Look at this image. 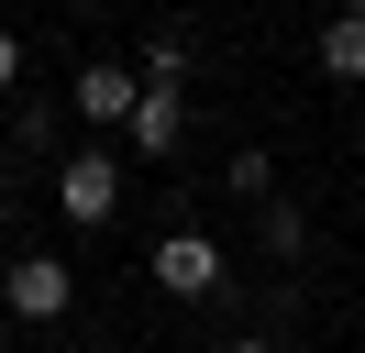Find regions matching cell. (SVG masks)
<instances>
[{
  "mask_svg": "<svg viewBox=\"0 0 365 353\" xmlns=\"http://www.w3.org/2000/svg\"><path fill=\"white\" fill-rule=\"evenodd\" d=\"M144 276H155V298L210 309V298H232V243H222V232H155Z\"/></svg>",
  "mask_w": 365,
  "mask_h": 353,
  "instance_id": "cell-1",
  "label": "cell"
},
{
  "mask_svg": "<svg viewBox=\"0 0 365 353\" xmlns=\"http://www.w3.org/2000/svg\"><path fill=\"white\" fill-rule=\"evenodd\" d=\"M67 309H78V265L67 254H34V243H23V254L0 265V320H11V331H56Z\"/></svg>",
  "mask_w": 365,
  "mask_h": 353,
  "instance_id": "cell-2",
  "label": "cell"
},
{
  "mask_svg": "<svg viewBox=\"0 0 365 353\" xmlns=\"http://www.w3.org/2000/svg\"><path fill=\"white\" fill-rule=\"evenodd\" d=\"M56 210H67L78 232H100V221L122 210V144H67L56 154Z\"/></svg>",
  "mask_w": 365,
  "mask_h": 353,
  "instance_id": "cell-3",
  "label": "cell"
},
{
  "mask_svg": "<svg viewBox=\"0 0 365 353\" xmlns=\"http://www.w3.org/2000/svg\"><path fill=\"white\" fill-rule=\"evenodd\" d=\"M133 100H144V78H133V66H122V56H89V66H78V78H67V110H78V122L100 132V144H111L122 122H133Z\"/></svg>",
  "mask_w": 365,
  "mask_h": 353,
  "instance_id": "cell-4",
  "label": "cell"
},
{
  "mask_svg": "<svg viewBox=\"0 0 365 353\" xmlns=\"http://www.w3.org/2000/svg\"><path fill=\"white\" fill-rule=\"evenodd\" d=\"M178 144H188V88H144L133 122H122V154H133V166H166Z\"/></svg>",
  "mask_w": 365,
  "mask_h": 353,
  "instance_id": "cell-5",
  "label": "cell"
},
{
  "mask_svg": "<svg viewBox=\"0 0 365 353\" xmlns=\"http://www.w3.org/2000/svg\"><path fill=\"white\" fill-rule=\"evenodd\" d=\"M188 66H200L188 22H155V33H144V56H133V78H144V88H188Z\"/></svg>",
  "mask_w": 365,
  "mask_h": 353,
  "instance_id": "cell-6",
  "label": "cell"
},
{
  "mask_svg": "<svg viewBox=\"0 0 365 353\" xmlns=\"http://www.w3.org/2000/svg\"><path fill=\"white\" fill-rule=\"evenodd\" d=\"M67 122H78V110H67V100H45V88H34V100L11 110V154H56V144H67Z\"/></svg>",
  "mask_w": 365,
  "mask_h": 353,
  "instance_id": "cell-7",
  "label": "cell"
},
{
  "mask_svg": "<svg viewBox=\"0 0 365 353\" xmlns=\"http://www.w3.org/2000/svg\"><path fill=\"white\" fill-rule=\"evenodd\" d=\"M255 243H266V254H277V265H299V254H310V210H299V199H288V188H277V199H266V210H255Z\"/></svg>",
  "mask_w": 365,
  "mask_h": 353,
  "instance_id": "cell-8",
  "label": "cell"
},
{
  "mask_svg": "<svg viewBox=\"0 0 365 353\" xmlns=\"http://www.w3.org/2000/svg\"><path fill=\"white\" fill-rule=\"evenodd\" d=\"M321 78L365 88V22H354V11H332V22H321Z\"/></svg>",
  "mask_w": 365,
  "mask_h": 353,
  "instance_id": "cell-9",
  "label": "cell"
},
{
  "mask_svg": "<svg viewBox=\"0 0 365 353\" xmlns=\"http://www.w3.org/2000/svg\"><path fill=\"white\" fill-rule=\"evenodd\" d=\"M222 188L244 199V210H266V199H277V154H266V144H232V154H222Z\"/></svg>",
  "mask_w": 365,
  "mask_h": 353,
  "instance_id": "cell-10",
  "label": "cell"
},
{
  "mask_svg": "<svg viewBox=\"0 0 365 353\" xmlns=\"http://www.w3.org/2000/svg\"><path fill=\"white\" fill-rule=\"evenodd\" d=\"M23 78V33H11V22H0V88Z\"/></svg>",
  "mask_w": 365,
  "mask_h": 353,
  "instance_id": "cell-11",
  "label": "cell"
},
{
  "mask_svg": "<svg viewBox=\"0 0 365 353\" xmlns=\"http://www.w3.org/2000/svg\"><path fill=\"white\" fill-rule=\"evenodd\" d=\"M11 199H23V176H0V243H11Z\"/></svg>",
  "mask_w": 365,
  "mask_h": 353,
  "instance_id": "cell-12",
  "label": "cell"
},
{
  "mask_svg": "<svg viewBox=\"0 0 365 353\" xmlns=\"http://www.w3.org/2000/svg\"><path fill=\"white\" fill-rule=\"evenodd\" d=\"M222 353H277V342H266V331H244V342H222Z\"/></svg>",
  "mask_w": 365,
  "mask_h": 353,
  "instance_id": "cell-13",
  "label": "cell"
},
{
  "mask_svg": "<svg viewBox=\"0 0 365 353\" xmlns=\"http://www.w3.org/2000/svg\"><path fill=\"white\" fill-rule=\"evenodd\" d=\"M67 11H111V0H67Z\"/></svg>",
  "mask_w": 365,
  "mask_h": 353,
  "instance_id": "cell-14",
  "label": "cell"
},
{
  "mask_svg": "<svg viewBox=\"0 0 365 353\" xmlns=\"http://www.w3.org/2000/svg\"><path fill=\"white\" fill-rule=\"evenodd\" d=\"M0 353H23V342H11V320H0Z\"/></svg>",
  "mask_w": 365,
  "mask_h": 353,
  "instance_id": "cell-15",
  "label": "cell"
},
{
  "mask_svg": "<svg viewBox=\"0 0 365 353\" xmlns=\"http://www.w3.org/2000/svg\"><path fill=\"white\" fill-rule=\"evenodd\" d=\"M332 11H354V22H365V0H332Z\"/></svg>",
  "mask_w": 365,
  "mask_h": 353,
  "instance_id": "cell-16",
  "label": "cell"
}]
</instances>
